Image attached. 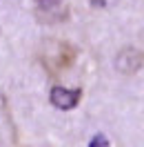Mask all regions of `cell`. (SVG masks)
Segmentation results:
<instances>
[{
	"mask_svg": "<svg viewBox=\"0 0 144 147\" xmlns=\"http://www.w3.org/2000/svg\"><path fill=\"white\" fill-rule=\"evenodd\" d=\"M78 58V49L67 40H47L40 49V63L51 76H58L60 71L69 69Z\"/></svg>",
	"mask_w": 144,
	"mask_h": 147,
	"instance_id": "6da1fadb",
	"label": "cell"
},
{
	"mask_svg": "<svg viewBox=\"0 0 144 147\" xmlns=\"http://www.w3.org/2000/svg\"><path fill=\"white\" fill-rule=\"evenodd\" d=\"M49 100H51V105H53L55 109L71 111L73 107H78V105H80V100H82V89H80V87L69 89V87H60V85H55L53 89H51V94H49Z\"/></svg>",
	"mask_w": 144,
	"mask_h": 147,
	"instance_id": "7a4b0ae2",
	"label": "cell"
},
{
	"mask_svg": "<svg viewBox=\"0 0 144 147\" xmlns=\"http://www.w3.org/2000/svg\"><path fill=\"white\" fill-rule=\"evenodd\" d=\"M144 63V51H137V49H133V47H129V49H124V51H120L117 54V69L122 74H133L137 71L140 67H142Z\"/></svg>",
	"mask_w": 144,
	"mask_h": 147,
	"instance_id": "3957f363",
	"label": "cell"
},
{
	"mask_svg": "<svg viewBox=\"0 0 144 147\" xmlns=\"http://www.w3.org/2000/svg\"><path fill=\"white\" fill-rule=\"evenodd\" d=\"M38 5V9H40V16H55V18H60L62 13H60V7L64 5V0H33Z\"/></svg>",
	"mask_w": 144,
	"mask_h": 147,
	"instance_id": "277c9868",
	"label": "cell"
},
{
	"mask_svg": "<svg viewBox=\"0 0 144 147\" xmlns=\"http://www.w3.org/2000/svg\"><path fill=\"white\" fill-rule=\"evenodd\" d=\"M89 147H107V136H102V134L93 136V140H91Z\"/></svg>",
	"mask_w": 144,
	"mask_h": 147,
	"instance_id": "5b68a950",
	"label": "cell"
},
{
	"mask_svg": "<svg viewBox=\"0 0 144 147\" xmlns=\"http://www.w3.org/2000/svg\"><path fill=\"white\" fill-rule=\"evenodd\" d=\"M104 2H107V0H91L93 7H104Z\"/></svg>",
	"mask_w": 144,
	"mask_h": 147,
	"instance_id": "8992f818",
	"label": "cell"
}]
</instances>
